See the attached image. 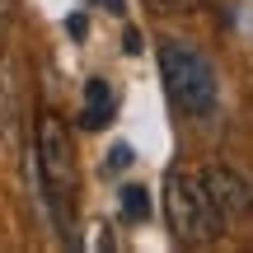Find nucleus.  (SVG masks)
<instances>
[{
    "label": "nucleus",
    "instance_id": "2",
    "mask_svg": "<svg viewBox=\"0 0 253 253\" xmlns=\"http://www.w3.org/2000/svg\"><path fill=\"white\" fill-rule=\"evenodd\" d=\"M160 75H164V84H169L173 103H178L183 113H192V118H211V113H216V94H220L216 66L192 42L164 38L160 42Z\"/></svg>",
    "mask_w": 253,
    "mask_h": 253
},
{
    "label": "nucleus",
    "instance_id": "6",
    "mask_svg": "<svg viewBox=\"0 0 253 253\" xmlns=\"http://www.w3.org/2000/svg\"><path fill=\"white\" fill-rule=\"evenodd\" d=\"M118 211L126 225H141L145 216H150V192L141 188V183H126V188H118Z\"/></svg>",
    "mask_w": 253,
    "mask_h": 253
},
{
    "label": "nucleus",
    "instance_id": "10",
    "mask_svg": "<svg viewBox=\"0 0 253 253\" xmlns=\"http://www.w3.org/2000/svg\"><path fill=\"white\" fill-rule=\"evenodd\" d=\"M103 5H108V9H122V0H103Z\"/></svg>",
    "mask_w": 253,
    "mask_h": 253
},
{
    "label": "nucleus",
    "instance_id": "4",
    "mask_svg": "<svg viewBox=\"0 0 253 253\" xmlns=\"http://www.w3.org/2000/svg\"><path fill=\"white\" fill-rule=\"evenodd\" d=\"M202 183H207V192H211V202H216L220 220H225V216H249V211H253V192H249V183L239 178V173L207 169V173H202Z\"/></svg>",
    "mask_w": 253,
    "mask_h": 253
},
{
    "label": "nucleus",
    "instance_id": "8",
    "mask_svg": "<svg viewBox=\"0 0 253 253\" xmlns=\"http://www.w3.org/2000/svg\"><path fill=\"white\" fill-rule=\"evenodd\" d=\"M66 28H71V38H84V33H89V19H84V14H71V19H66Z\"/></svg>",
    "mask_w": 253,
    "mask_h": 253
},
{
    "label": "nucleus",
    "instance_id": "7",
    "mask_svg": "<svg viewBox=\"0 0 253 253\" xmlns=\"http://www.w3.org/2000/svg\"><path fill=\"white\" fill-rule=\"evenodd\" d=\"M131 160H136V155H131V145H113V150H108V160H103V173H122Z\"/></svg>",
    "mask_w": 253,
    "mask_h": 253
},
{
    "label": "nucleus",
    "instance_id": "9",
    "mask_svg": "<svg viewBox=\"0 0 253 253\" xmlns=\"http://www.w3.org/2000/svg\"><path fill=\"white\" fill-rule=\"evenodd\" d=\"M155 5H160V9H178L183 0H155Z\"/></svg>",
    "mask_w": 253,
    "mask_h": 253
},
{
    "label": "nucleus",
    "instance_id": "3",
    "mask_svg": "<svg viewBox=\"0 0 253 253\" xmlns=\"http://www.w3.org/2000/svg\"><path fill=\"white\" fill-rule=\"evenodd\" d=\"M164 216H169V230L178 244H207L220 230V211L202 173H188V169H169V178H164Z\"/></svg>",
    "mask_w": 253,
    "mask_h": 253
},
{
    "label": "nucleus",
    "instance_id": "1",
    "mask_svg": "<svg viewBox=\"0 0 253 253\" xmlns=\"http://www.w3.org/2000/svg\"><path fill=\"white\" fill-rule=\"evenodd\" d=\"M33 178L42 192V207L61 235H71V211H75V150L71 131L56 118L38 122V145H33Z\"/></svg>",
    "mask_w": 253,
    "mask_h": 253
},
{
    "label": "nucleus",
    "instance_id": "5",
    "mask_svg": "<svg viewBox=\"0 0 253 253\" xmlns=\"http://www.w3.org/2000/svg\"><path fill=\"white\" fill-rule=\"evenodd\" d=\"M113 122V89L108 80H84V99H80V126L84 131H103Z\"/></svg>",
    "mask_w": 253,
    "mask_h": 253
}]
</instances>
